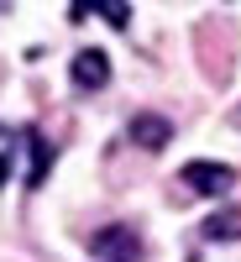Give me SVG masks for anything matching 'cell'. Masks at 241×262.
Masks as SVG:
<instances>
[{
  "label": "cell",
  "mask_w": 241,
  "mask_h": 262,
  "mask_svg": "<svg viewBox=\"0 0 241 262\" xmlns=\"http://www.w3.org/2000/svg\"><path fill=\"white\" fill-rule=\"evenodd\" d=\"M11 168H16V163H11V152H0V189H6V179H11Z\"/></svg>",
  "instance_id": "8"
},
{
  "label": "cell",
  "mask_w": 241,
  "mask_h": 262,
  "mask_svg": "<svg viewBox=\"0 0 241 262\" xmlns=\"http://www.w3.org/2000/svg\"><path fill=\"white\" fill-rule=\"evenodd\" d=\"M231 179H236V173H231L226 163H210V158H200V163H189V168H184V184H189L194 194H205V200L226 194V189H231Z\"/></svg>",
  "instance_id": "2"
},
{
  "label": "cell",
  "mask_w": 241,
  "mask_h": 262,
  "mask_svg": "<svg viewBox=\"0 0 241 262\" xmlns=\"http://www.w3.org/2000/svg\"><path fill=\"white\" fill-rule=\"evenodd\" d=\"M95 257L100 262H142V236L131 226H105L95 236Z\"/></svg>",
  "instance_id": "1"
},
{
  "label": "cell",
  "mask_w": 241,
  "mask_h": 262,
  "mask_svg": "<svg viewBox=\"0 0 241 262\" xmlns=\"http://www.w3.org/2000/svg\"><path fill=\"white\" fill-rule=\"evenodd\" d=\"M69 74H74L79 90H100V84L111 79V58H105L100 48H79V53H74V63H69Z\"/></svg>",
  "instance_id": "3"
},
{
  "label": "cell",
  "mask_w": 241,
  "mask_h": 262,
  "mask_svg": "<svg viewBox=\"0 0 241 262\" xmlns=\"http://www.w3.org/2000/svg\"><path fill=\"white\" fill-rule=\"evenodd\" d=\"M205 236H210V242H241V210H215V215H205Z\"/></svg>",
  "instance_id": "5"
},
{
  "label": "cell",
  "mask_w": 241,
  "mask_h": 262,
  "mask_svg": "<svg viewBox=\"0 0 241 262\" xmlns=\"http://www.w3.org/2000/svg\"><path fill=\"white\" fill-rule=\"evenodd\" d=\"M100 16L111 21V27H126V21H131V11H126V6H100Z\"/></svg>",
  "instance_id": "7"
},
{
  "label": "cell",
  "mask_w": 241,
  "mask_h": 262,
  "mask_svg": "<svg viewBox=\"0 0 241 262\" xmlns=\"http://www.w3.org/2000/svg\"><path fill=\"white\" fill-rule=\"evenodd\" d=\"M27 142H32V184L48 179V168H53V147L37 137V131H27Z\"/></svg>",
  "instance_id": "6"
},
{
  "label": "cell",
  "mask_w": 241,
  "mask_h": 262,
  "mask_svg": "<svg viewBox=\"0 0 241 262\" xmlns=\"http://www.w3.org/2000/svg\"><path fill=\"white\" fill-rule=\"evenodd\" d=\"M131 142L147 147V152H163V147L173 142V126H168L163 116H137V121H131Z\"/></svg>",
  "instance_id": "4"
}]
</instances>
